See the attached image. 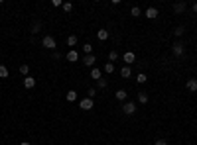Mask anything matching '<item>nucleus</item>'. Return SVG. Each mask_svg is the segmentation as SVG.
<instances>
[{"mask_svg": "<svg viewBox=\"0 0 197 145\" xmlns=\"http://www.w3.org/2000/svg\"><path fill=\"white\" fill-rule=\"evenodd\" d=\"M97 37H99L101 41H106V39H109V31H106V30H99V34H97Z\"/></svg>", "mask_w": 197, "mask_h": 145, "instance_id": "12", "label": "nucleus"}, {"mask_svg": "<svg viewBox=\"0 0 197 145\" xmlns=\"http://www.w3.org/2000/svg\"><path fill=\"white\" fill-rule=\"evenodd\" d=\"M183 10H185V2H179V4H175V6H173V12L175 14H182Z\"/></svg>", "mask_w": 197, "mask_h": 145, "instance_id": "13", "label": "nucleus"}, {"mask_svg": "<svg viewBox=\"0 0 197 145\" xmlns=\"http://www.w3.org/2000/svg\"><path fill=\"white\" fill-rule=\"evenodd\" d=\"M146 18H150V20L158 18V8H148L146 10Z\"/></svg>", "mask_w": 197, "mask_h": 145, "instance_id": "11", "label": "nucleus"}, {"mask_svg": "<svg viewBox=\"0 0 197 145\" xmlns=\"http://www.w3.org/2000/svg\"><path fill=\"white\" fill-rule=\"evenodd\" d=\"M67 100L69 102H75L77 100V92H75V90H69V92H67Z\"/></svg>", "mask_w": 197, "mask_h": 145, "instance_id": "17", "label": "nucleus"}, {"mask_svg": "<svg viewBox=\"0 0 197 145\" xmlns=\"http://www.w3.org/2000/svg\"><path fill=\"white\" fill-rule=\"evenodd\" d=\"M0 79H8V69L4 65H0Z\"/></svg>", "mask_w": 197, "mask_h": 145, "instance_id": "18", "label": "nucleus"}, {"mask_svg": "<svg viewBox=\"0 0 197 145\" xmlns=\"http://www.w3.org/2000/svg\"><path fill=\"white\" fill-rule=\"evenodd\" d=\"M75 43H77V35H67V45L73 47Z\"/></svg>", "mask_w": 197, "mask_h": 145, "instance_id": "16", "label": "nucleus"}, {"mask_svg": "<svg viewBox=\"0 0 197 145\" xmlns=\"http://www.w3.org/2000/svg\"><path fill=\"white\" fill-rule=\"evenodd\" d=\"M122 112H124L126 116H132L136 112V104H134V102H126V104H122Z\"/></svg>", "mask_w": 197, "mask_h": 145, "instance_id": "2", "label": "nucleus"}, {"mask_svg": "<svg viewBox=\"0 0 197 145\" xmlns=\"http://www.w3.org/2000/svg\"><path fill=\"white\" fill-rule=\"evenodd\" d=\"M130 14H132V16H134V18H138V16H140V14H142V10H140V8H138V6H134V8H132V10H130Z\"/></svg>", "mask_w": 197, "mask_h": 145, "instance_id": "23", "label": "nucleus"}, {"mask_svg": "<svg viewBox=\"0 0 197 145\" xmlns=\"http://www.w3.org/2000/svg\"><path fill=\"white\" fill-rule=\"evenodd\" d=\"M183 31H185V30H183V26H178V28L173 30V34H175V37H182V35H183Z\"/></svg>", "mask_w": 197, "mask_h": 145, "instance_id": "19", "label": "nucleus"}, {"mask_svg": "<svg viewBox=\"0 0 197 145\" xmlns=\"http://www.w3.org/2000/svg\"><path fill=\"white\" fill-rule=\"evenodd\" d=\"M77 59H79V53H77L75 49H71V51H69V53H67V61H71V63H75V61H77Z\"/></svg>", "mask_w": 197, "mask_h": 145, "instance_id": "9", "label": "nucleus"}, {"mask_svg": "<svg viewBox=\"0 0 197 145\" xmlns=\"http://www.w3.org/2000/svg\"><path fill=\"white\" fill-rule=\"evenodd\" d=\"M193 12H197V2H195V4H193Z\"/></svg>", "mask_w": 197, "mask_h": 145, "instance_id": "32", "label": "nucleus"}, {"mask_svg": "<svg viewBox=\"0 0 197 145\" xmlns=\"http://www.w3.org/2000/svg\"><path fill=\"white\" fill-rule=\"evenodd\" d=\"M154 145H168V141H166V139H158V141L154 143Z\"/></svg>", "mask_w": 197, "mask_h": 145, "instance_id": "30", "label": "nucleus"}, {"mask_svg": "<svg viewBox=\"0 0 197 145\" xmlns=\"http://www.w3.org/2000/svg\"><path fill=\"white\" fill-rule=\"evenodd\" d=\"M40 28H41V24H40V22H36L34 26H32V31H34V34H38V31H40Z\"/></svg>", "mask_w": 197, "mask_h": 145, "instance_id": "28", "label": "nucleus"}, {"mask_svg": "<svg viewBox=\"0 0 197 145\" xmlns=\"http://www.w3.org/2000/svg\"><path fill=\"white\" fill-rule=\"evenodd\" d=\"M109 59H110V63H114L116 59H118V53H116V51H110V53H109Z\"/></svg>", "mask_w": 197, "mask_h": 145, "instance_id": "24", "label": "nucleus"}, {"mask_svg": "<svg viewBox=\"0 0 197 145\" xmlns=\"http://www.w3.org/2000/svg\"><path fill=\"white\" fill-rule=\"evenodd\" d=\"M138 102H140V104H146V102H148V94L146 92H138Z\"/></svg>", "mask_w": 197, "mask_h": 145, "instance_id": "15", "label": "nucleus"}, {"mask_svg": "<svg viewBox=\"0 0 197 145\" xmlns=\"http://www.w3.org/2000/svg\"><path fill=\"white\" fill-rule=\"evenodd\" d=\"M173 55L175 57H182L183 55V43H179V41H175V43H173Z\"/></svg>", "mask_w": 197, "mask_h": 145, "instance_id": "4", "label": "nucleus"}, {"mask_svg": "<svg viewBox=\"0 0 197 145\" xmlns=\"http://www.w3.org/2000/svg\"><path fill=\"white\" fill-rule=\"evenodd\" d=\"M20 145H30V143H28V141H22V143H20Z\"/></svg>", "mask_w": 197, "mask_h": 145, "instance_id": "33", "label": "nucleus"}, {"mask_svg": "<svg viewBox=\"0 0 197 145\" xmlns=\"http://www.w3.org/2000/svg\"><path fill=\"white\" fill-rule=\"evenodd\" d=\"M63 10H65V12H71V10H73V4H71V2H65V4H63Z\"/></svg>", "mask_w": 197, "mask_h": 145, "instance_id": "27", "label": "nucleus"}, {"mask_svg": "<svg viewBox=\"0 0 197 145\" xmlns=\"http://www.w3.org/2000/svg\"><path fill=\"white\" fill-rule=\"evenodd\" d=\"M120 75H122V79H128L130 75H132V69H130L128 65H124V67L120 69Z\"/></svg>", "mask_w": 197, "mask_h": 145, "instance_id": "10", "label": "nucleus"}, {"mask_svg": "<svg viewBox=\"0 0 197 145\" xmlns=\"http://www.w3.org/2000/svg\"><path fill=\"white\" fill-rule=\"evenodd\" d=\"M105 73H114V65H113V63H106V65H105Z\"/></svg>", "mask_w": 197, "mask_h": 145, "instance_id": "21", "label": "nucleus"}, {"mask_svg": "<svg viewBox=\"0 0 197 145\" xmlns=\"http://www.w3.org/2000/svg\"><path fill=\"white\" fill-rule=\"evenodd\" d=\"M97 83H99V88H106V84H109V83H106V79H99Z\"/></svg>", "mask_w": 197, "mask_h": 145, "instance_id": "26", "label": "nucleus"}, {"mask_svg": "<svg viewBox=\"0 0 197 145\" xmlns=\"http://www.w3.org/2000/svg\"><path fill=\"white\" fill-rule=\"evenodd\" d=\"M122 59H124V63H128V67H130V63H134L136 61V55L132 51H126L124 55H122Z\"/></svg>", "mask_w": 197, "mask_h": 145, "instance_id": "5", "label": "nucleus"}, {"mask_svg": "<svg viewBox=\"0 0 197 145\" xmlns=\"http://www.w3.org/2000/svg\"><path fill=\"white\" fill-rule=\"evenodd\" d=\"M95 94H97V90H95V88H89V98H93Z\"/></svg>", "mask_w": 197, "mask_h": 145, "instance_id": "31", "label": "nucleus"}, {"mask_svg": "<svg viewBox=\"0 0 197 145\" xmlns=\"http://www.w3.org/2000/svg\"><path fill=\"white\" fill-rule=\"evenodd\" d=\"M185 87H187V90H191V92H197V79H187Z\"/></svg>", "mask_w": 197, "mask_h": 145, "instance_id": "6", "label": "nucleus"}, {"mask_svg": "<svg viewBox=\"0 0 197 145\" xmlns=\"http://www.w3.org/2000/svg\"><path fill=\"white\" fill-rule=\"evenodd\" d=\"M28 71H30L28 65H20V73H22V75H28Z\"/></svg>", "mask_w": 197, "mask_h": 145, "instance_id": "29", "label": "nucleus"}, {"mask_svg": "<svg viewBox=\"0 0 197 145\" xmlns=\"http://www.w3.org/2000/svg\"><path fill=\"white\" fill-rule=\"evenodd\" d=\"M95 61H97V59H95L93 53H91V55H85V57H83V65H87V67H93Z\"/></svg>", "mask_w": 197, "mask_h": 145, "instance_id": "7", "label": "nucleus"}, {"mask_svg": "<svg viewBox=\"0 0 197 145\" xmlns=\"http://www.w3.org/2000/svg\"><path fill=\"white\" fill-rule=\"evenodd\" d=\"M126 96H128L126 90H118V92H116V98H118V100H126Z\"/></svg>", "mask_w": 197, "mask_h": 145, "instance_id": "22", "label": "nucleus"}, {"mask_svg": "<svg viewBox=\"0 0 197 145\" xmlns=\"http://www.w3.org/2000/svg\"><path fill=\"white\" fill-rule=\"evenodd\" d=\"M136 80H138V84H144L148 79H146V75H144V73H140V75H138V77H136Z\"/></svg>", "mask_w": 197, "mask_h": 145, "instance_id": "20", "label": "nucleus"}, {"mask_svg": "<svg viewBox=\"0 0 197 145\" xmlns=\"http://www.w3.org/2000/svg\"><path fill=\"white\" fill-rule=\"evenodd\" d=\"M41 45H44L45 49H51L53 51V49H55V39H53L51 35H45L44 39H41Z\"/></svg>", "mask_w": 197, "mask_h": 145, "instance_id": "1", "label": "nucleus"}, {"mask_svg": "<svg viewBox=\"0 0 197 145\" xmlns=\"http://www.w3.org/2000/svg\"><path fill=\"white\" fill-rule=\"evenodd\" d=\"M79 108L81 110H91L93 108V98H83L79 102Z\"/></svg>", "mask_w": 197, "mask_h": 145, "instance_id": "3", "label": "nucleus"}, {"mask_svg": "<svg viewBox=\"0 0 197 145\" xmlns=\"http://www.w3.org/2000/svg\"><path fill=\"white\" fill-rule=\"evenodd\" d=\"M24 87H26V88H34V87H36V79H34V77H26V79H24Z\"/></svg>", "mask_w": 197, "mask_h": 145, "instance_id": "8", "label": "nucleus"}, {"mask_svg": "<svg viewBox=\"0 0 197 145\" xmlns=\"http://www.w3.org/2000/svg\"><path fill=\"white\" fill-rule=\"evenodd\" d=\"M91 77H93L95 80H99V79H103V73H101L99 69H91Z\"/></svg>", "mask_w": 197, "mask_h": 145, "instance_id": "14", "label": "nucleus"}, {"mask_svg": "<svg viewBox=\"0 0 197 145\" xmlns=\"http://www.w3.org/2000/svg\"><path fill=\"white\" fill-rule=\"evenodd\" d=\"M83 51L87 53V55H91V51H93V45H91V43H85V47H83Z\"/></svg>", "mask_w": 197, "mask_h": 145, "instance_id": "25", "label": "nucleus"}]
</instances>
